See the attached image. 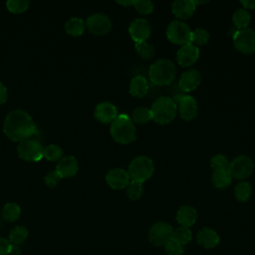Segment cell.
I'll return each mask as SVG.
<instances>
[{"mask_svg":"<svg viewBox=\"0 0 255 255\" xmlns=\"http://www.w3.org/2000/svg\"><path fill=\"white\" fill-rule=\"evenodd\" d=\"M4 133L14 141H22L37 132V127L32 117L24 110L10 111L3 123Z\"/></svg>","mask_w":255,"mask_h":255,"instance_id":"6da1fadb","label":"cell"},{"mask_svg":"<svg viewBox=\"0 0 255 255\" xmlns=\"http://www.w3.org/2000/svg\"><path fill=\"white\" fill-rule=\"evenodd\" d=\"M110 132L112 137L118 143L128 144L136 139L133 122L127 115H118V117L111 123Z\"/></svg>","mask_w":255,"mask_h":255,"instance_id":"7a4b0ae2","label":"cell"},{"mask_svg":"<svg viewBox=\"0 0 255 255\" xmlns=\"http://www.w3.org/2000/svg\"><path fill=\"white\" fill-rule=\"evenodd\" d=\"M176 69L167 59H158L152 63L148 70L149 80L157 86L169 85L175 78Z\"/></svg>","mask_w":255,"mask_h":255,"instance_id":"3957f363","label":"cell"},{"mask_svg":"<svg viewBox=\"0 0 255 255\" xmlns=\"http://www.w3.org/2000/svg\"><path fill=\"white\" fill-rule=\"evenodd\" d=\"M150 111L152 114V120L155 123L165 125L174 120L177 108L171 98L159 97L153 102Z\"/></svg>","mask_w":255,"mask_h":255,"instance_id":"277c9868","label":"cell"},{"mask_svg":"<svg viewBox=\"0 0 255 255\" xmlns=\"http://www.w3.org/2000/svg\"><path fill=\"white\" fill-rule=\"evenodd\" d=\"M154 171L152 160L144 155L134 157L128 165V175L131 180L137 182H144L151 177Z\"/></svg>","mask_w":255,"mask_h":255,"instance_id":"5b68a950","label":"cell"},{"mask_svg":"<svg viewBox=\"0 0 255 255\" xmlns=\"http://www.w3.org/2000/svg\"><path fill=\"white\" fill-rule=\"evenodd\" d=\"M44 147L42 143L36 139L29 137L22 141H19L17 146V151L19 156L27 161H39L42 159Z\"/></svg>","mask_w":255,"mask_h":255,"instance_id":"8992f818","label":"cell"},{"mask_svg":"<svg viewBox=\"0 0 255 255\" xmlns=\"http://www.w3.org/2000/svg\"><path fill=\"white\" fill-rule=\"evenodd\" d=\"M232 39L237 51L243 54L255 53V30L250 28L236 29L232 35Z\"/></svg>","mask_w":255,"mask_h":255,"instance_id":"52a82bcc","label":"cell"},{"mask_svg":"<svg viewBox=\"0 0 255 255\" xmlns=\"http://www.w3.org/2000/svg\"><path fill=\"white\" fill-rule=\"evenodd\" d=\"M191 30L184 22L175 20L171 21L166 28L167 39L176 45H185L190 43Z\"/></svg>","mask_w":255,"mask_h":255,"instance_id":"ba28073f","label":"cell"},{"mask_svg":"<svg viewBox=\"0 0 255 255\" xmlns=\"http://www.w3.org/2000/svg\"><path fill=\"white\" fill-rule=\"evenodd\" d=\"M254 169L253 160L247 155H239L229 163V172L232 178L241 180L249 177Z\"/></svg>","mask_w":255,"mask_h":255,"instance_id":"9c48e42d","label":"cell"},{"mask_svg":"<svg viewBox=\"0 0 255 255\" xmlns=\"http://www.w3.org/2000/svg\"><path fill=\"white\" fill-rule=\"evenodd\" d=\"M172 100L176 105L180 117L184 121H191L197 116L198 106L195 99L191 96L179 94L175 95Z\"/></svg>","mask_w":255,"mask_h":255,"instance_id":"30bf717a","label":"cell"},{"mask_svg":"<svg viewBox=\"0 0 255 255\" xmlns=\"http://www.w3.org/2000/svg\"><path fill=\"white\" fill-rule=\"evenodd\" d=\"M173 228L170 224L159 221L154 223L148 232V240L154 246H164L172 238Z\"/></svg>","mask_w":255,"mask_h":255,"instance_id":"8fae6325","label":"cell"},{"mask_svg":"<svg viewBox=\"0 0 255 255\" xmlns=\"http://www.w3.org/2000/svg\"><path fill=\"white\" fill-rule=\"evenodd\" d=\"M86 27L95 35H105L110 32L112 28L111 19L103 13H94L88 16L86 20Z\"/></svg>","mask_w":255,"mask_h":255,"instance_id":"7c38bea8","label":"cell"},{"mask_svg":"<svg viewBox=\"0 0 255 255\" xmlns=\"http://www.w3.org/2000/svg\"><path fill=\"white\" fill-rule=\"evenodd\" d=\"M128 33L135 43L144 42L150 36L151 27L147 20L143 18H137L130 23L128 27Z\"/></svg>","mask_w":255,"mask_h":255,"instance_id":"4fadbf2b","label":"cell"},{"mask_svg":"<svg viewBox=\"0 0 255 255\" xmlns=\"http://www.w3.org/2000/svg\"><path fill=\"white\" fill-rule=\"evenodd\" d=\"M108 185L113 189H124L130 181L128 172L123 168H113L106 175Z\"/></svg>","mask_w":255,"mask_h":255,"instance_id":"5bb4252c","label":"cell"},{"mask_svg":"<svg viewBox=\"0 0 255 255\" xmlns=\"http://www.w3.org/2000/svg\"><path fill=\"white\" fill-rule=\"evenodd\" d=\"M199 57V49L191 43L182 45L176 53V59L181 67L192 66Z\"/></svg>","mask_w":255,"mask_h":255,"instance_id":"9a60e30c","label":"cell"},{"mask_svg":"<svg viewBox=\"0 0 255 255\" xmlns=\"http://www.w3.org/2000/svg\"><path fill=\"white\" fill-rule=\"evenodd\" d=\"M57 172L62 178H68L74 176L79 170L78 160L73 155H67L62 157L56 166Z\"/></svg>","mask_w":255,"mask_h":255,"instance_id":"2e32d148","label":"cell"},{"mask_svg":"<svg viewBox=\"0 0 255 255\" xmlns=\"http://www.w3.org/2000/svg\"><path fill=\"white\" fill-rule=\"evenodd\" d=\"M200 82L201 76L199 72L196 70H188L181 74L178 81V86L181 91L188 93L194 91L200 85Z\"/></svg>","mask_w":255,"mask_h":255,"instance_id":"e0dca14e","label":"cell"},{"mask_svg":"<svg viewBox=\"0 0 255 255\" xmlns=\"http://www.w3.org/2000/svg\"><path fill=\"white\" fill-rule=\"evenodd\" d=\"M95 117L104 124L112 123L118 117V109L110 102H102L95 108Z\"/></svg>","mask_w":255,"mask_h":255,"instance_id":"ac0fdd59","label":"cell"},{"mask_svg":"<svg viewBox=\"0 0 255 255\" xmlns=\"http://www.w3.org/2000/svg\"><path fill=\"white\" fill-rule=\"evenodd\" d=\"M196 9V5L192 0H176L171 5L172 13L179 19H187L191 17Z\"/></svg>","mask_w":255,"mask_h":255,"instance_id":"d6986e66","label":"cell"},{"mask_svg":"<svg viewBox=\"0 0 255 255\" xmlns=\"http://www.w3.org/2000/svg\"><path fill=\"white\" fill-rule=\"evenodd\" d=\"M197 218V213L195 208L190 205H182L179 207L176 213V220L182 227L189 228L192 226Z\"/></svg>","mask_w":255,"mask_h":255,"instance_id":"ffe728a7","label":"cell"},{"mask_svg":"<svg viewBox=\"0 0 255 255\" xmlns=\"http://www.w3.org/2000/svg\"><path fill=\"white\" fill-rule=\"evenodd\" d=\"M219 241H220L219 235L215 230L211 228H208V227L202 228L197 233V242L205 248H214L215 246L218 245Z\"/></svg>","mask_w":255,"mask_h":255,"instance_id":"44dd1931","label":"cell"},{"mask_svg":"<svg viewBox=\"0 0 255 255\" xmlns=\"http://www.w3.org/2000/svg\"><path fill=\"white\" fill-rule=\"evenodd\" d=\"M148 91L147 80L142 76H135L129 84V94L135 98H142Z\"/></svg>","mask_w":255,"mask_h":255,"instance_id":"7402d4cb","label":"cell"},{"mask_svg":"<svg viewBox=\"0 0 255 255\" xmlns=\"http://www.w3.org/2000/svg\"><path fill=\"white\" fill-rule=\"evenodd\" d=\"M232 176L229 172V169H219L213 170L212 173V183L215 187L219 189L226 188L232 182Z\"/></svg>","mask_w":255,"mask_h":255,"instance_id":"603a6c76","label":"cell"},{"mask_svg":"<svg viewBox=\"0 0 255 255\" xmlns=\"http://www.w3.org/2000/svg\"><path fill=\"white\" fill-rule=\"evenodd\" d=\"M86 23L82 18L72 17L65 23V30L71 36H80L84 33Z\"/></svg>","mask_w":255,"mask_h":255,"instance_id":"cb8c5ba5","label":"cell"},{"mask_svg":"<svg viewBox=\"0 0 255 255\" xmlns=\"http://www.w3.org/2000/svg\"><path fill=\"white\" fill-rule=\"evenodd\" d=\"M232 21L237 30L248 28V25L251 21L250 13L245 9H238L233 13Z\"/></svg>","mask_w":255,"mask_h":255,"instance_id":"d4e9b609","label":"cell"},{"mask_svg":"<svg viewBox=\"0 0 255 255\" xmlns=\"http://www.w3.org/2000/svg\"><path fill=\"white\" fill-rule=\"evenodd\" d=\"M28 237V230L24 226L14 227L9 234V241L14 246H19L25 242Z\"/></svg>","mask_w":255,"mask_h":255,"instance_id":"484cf974","label":"cell"},{"mask_svg":"<svg viewBox=\"0 0 255 255\" xmlns=\"http://www.w3.org/2000/svg\"><path fill=\"white\" fill-rule=\"evenodd\" d=\"M21 213L20 206L16 202H8L3 206L2 216L5 220L14 222L16 221Z\"/></svg>","mask_w":255,"mask_h":255,"instance_id":"4316f807","label":"cell"},{"mask_svg":"<svg viewBox=\"0 0 255 255\" xmlns=\"http://www.w3.org/2000/svg\"><path fill=\"white\" fill-rule=\"evenodd\" d=\"M251 193H252V186L247 181H241L237 183V185L235 186L234 194L236 199L240 202L247 201L251 196Z\"/></svg>","mask_w":255,"mask_h":255,"instance_id":"83f0119b","label":"cell"},{"mask_svg":"<svg viewBox=\"0 0 255 255\" xmlns=\"http://www.w3.org/2000/svg\"><path fill=\"white\" fill-rule=\"evenodd\" d=\"M132 121L136 124H145L152 120V114L150 109L139 107L132 112Z\"/></svg>","mask_w":255,"mask_h":255,"instance_id":"f1b7e54d","label":"cell"},{"mask_svg":"<svg viewBox=\"0 0 255 255\" xmlns=\"http://www.w3.org/2000/svg\"><path fill=\"white\" fill-rule=\"evenodd\" d=\"M43 156L47 158L48 160L55 161V160H60L63 156V149L60 145L51 143L44 147L43 150Z\"/></svg>","mask_w":255,"mask_h":255,"instance_id":"f546056e","label":"cell"},{"mask_svg":"<svg viewBox=\"0 0 255 255\" xmlns=\"http://www.w3.org/2000/svg\"><path fill=\"white\" fill-rule=\"evenodd\" d=\"M134 48L135 51L137 53V55L142 58V59H151L154 56L155 50L154 47L151 44H148L147 42H139V43H135L134 44Z\"/></svg>","mask_w":255,"mask_h":255,"instance_id":"4dcf8cb0","label":"cell"},{"mask_svg":"<svg viewBox=\"0 0 255 255\" xmlns=\"http://www.w3.org/2000/svg\"><path fill=\"white\" fill-rule=\"evenodd\" d=\"M209 40V33L203 28H196L191 32L190 43L194 46L205 45Z\"/></svg>","mask_w":255,"mask_h":255,"instance_id":"1f68e13d","label":"cell"},{"mask_svg":"<svg viewBox=\"0 0 255 255\" xmlns=\"http://www.w3.org/2000/svg\"><path fill=\"white\" fill-rule=\"evenodd\" d=\"M191 238H192V233H191L190 229L187 227L180 226V227L176 228L175 230H173L172 239H174L181 245L187 244L191 240Z\"/></svg>","mask_w":255,"mask_h":255,"instance_id":"d6a6232c","label":"cell"},{"mask_svg":"<svg viewBox=\"0 0 255 255\" xmlns=\"http://www.w3.org/2000/svg\"><path fill=\"white\" fill-rule=\"evenodd\" d=\"M127 189V195L128 196L129 199L131 200H137L141 197L142 192H143V187H142V183L134 181V180H130L129 183L128 184V186L126 187Z\"/></svg>","mask_w":255,"mask_h":255,"instance_id":"836d02e7","label":"cell"},{"mask_svg":"<svg viewBox=\"0 0 255 255\" xmlns=\"http://www.w3.org/2000/svg\"><path fill=\"white\" fill-rule=\"evenodd\" d=\"M30 2L28 0H8L6 7L10 12L22 13L28 9Z\"/></svg>","mask_w":255,"mask_h":255,"instance_id":"e575fe53","label":"cell"},{"mask_svg":"<svg viewBox=\"0 0 255 255\" xmlns=\"http://www.w3.org/2000/svg\"><path fill=\"white\" fill-rule=\"evenodd\" d=\"M229 163L227 157L223 154H216L210 159V166L213 170L229 169Z\"/></svg>","mask_w":255,"mask_h":255,"instance_id":"d590c367","label":"cell"},{"mask_svg":"<svg viewBox=\"0 0 255 255\" xmlns=\"http://www.w3.org/2000/svg\"><path fill=\"white\" fill-rule=\"evenodd\" d=\"M164 249L166 255H182L184 252L183 245L172 238L164 245Z\"/></svg>","mask_w":255,"mask_h":255,"instance_id":"8d00e7d4","label":"cell"},{"mask_svg":"<svg viewBox=\"0 0 255 255\" xmlns=\"http://www.w3.org/2000/svg\"><path fill=\"white\" fill-rule=\"evenodd\" d=\"M133 6L135 10L142 14V15H147L150 14L153 11V4L150 1L146 0H137L133 2Z\"/></svg>","mask_w":255,"mask_h":255,"instance_id":"74e56055","label":"cell"},{"mask_svg":"<svg viewBox=\"0 0 255 255\" xmlns=\"http://www.w3.org/2000/svg\"><path fill=\"white\" fill-rule=\"evenodd\" d=\"M61 179H62V177L60 176V174L57 172L56 169L49 171L44 176V180H45L46 184L50 187H55Z\"/></svg>","mask_w":255,"mask_h":255,"instance_id":"f35d334b","label":"cell"},{"mask_svg":"<svg viewBox=\"0 0 255 255\" xmlns=\"http://www.w3.org/2000/svg\"><path fill=\"white\" fill-rule=\"evenodd\" d=\"M12 244L6 238L0 237V255H8L11 253Z\"/></svg>","mask_w":255,"mask_h":255,"instance_id":"ab89813d","label":"cell"},{"mask_svg":"<svg viewBox=\"0 0 255 255\" xmlns=\"http://www.w3.org/2000/svg\"><path fill=\"white\" fill-rule=\"evenodd\" d=\"M8 98V91H7V88L5 87V85L0 82V105L4 104L6 102Z\"/></svg>","mask_w":255,"mask_h":255,"instance_id":"60d3db41","label":"cell"},{"mask_svg":"<svg viewBox=\"0 0 255 255\" xmlns=\"http://www.w3.org/2000/svg\"><path fill=\"white\" fill-rule=\"evenodd\" d=\"M241 5L244 7V8H247V9H255V1L253 0H244V1H240Z\"/></svg>","mask_w":255,"mask_h":255,"instance_id":"b9f144b4","label":"cell"},{"mask_svg":"<svg viewBox=\"0 0 255 255\" xmlns=\"http://www.w3.org/2000/svg\"><path fill=\"white\" fill-rule=\"evenodd\" d=\"M134 1H117L118 4H121L123 6H131L133 5Z\"/></svg>","mask_w":255,"mask_h":255,"instance_id":"7bdbcfd3","label":"cell"}]
</instances>
